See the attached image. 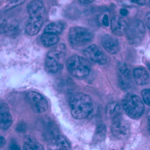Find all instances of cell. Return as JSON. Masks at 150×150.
<instances>
[{"instance_id":"1","label":"cell","mask_w":150,"mask_h":150,"mask_svg":"<svg viewBox=\"0 0 150 150\" xmlns=\"http://www.w3.org/2000/svg\"><path fill=\"white\" fill-rule=\"evenodd\" d=\"M71 114L76 120H83L88 117L93 111V102L91 97L83 93L74 95L70 100Z\"/></svg>"},{"instance_id":"2","label":"cell","mask_w":150,"mask_h":150,"mask_svg":"<svg viewBox=\"0 0 150 150\" xmlns=\"http://www.w3.org/2000/svg\"><path fill=\"white\" fill-rule=\"evenodd\" d=\"M66 66L67 70L71 74L79 78L87 76L91 71L90 61L78 55L71 56L67 60Z\"/></svg>"},{"instance_id":"3","label":"cell","mask_w":150,"mask_h":150,"mask_svg":"<svg viewBox=\"0 0 150 150\" xmlns=\"http://www.w3.org/2000/svg\"><path fill=\"white\" fill-rule=\"evenodd\" d=\"M122 106L130 118L137 119L144 113V106L140 98L134 94H128L122 101Z\"/></svg>"},{"instance_id":"4","label":"cell","mask_w":150,"mask_h":150,"mask_svg":"<svg viewBox=\"0 0 150 150\" xmlns=\"http://www.w3.org/2000/svg\"><path fill=\"white\" fill-rule=\"evenodd\" d=\"M93 38V32L90 30L83 27H73L69 33V40L73 47L83 46L91 42Z\"/></svg>"},{"instance_id":"5","label":"cell","mask_w":150,"mask_h":150,"mask_svg":"<svg viewBox=\"0 0 150 150\" xmlns=\"http://www.w3.org/2000/svg\"><path fill=\"white\" fill-rule=\"evenodd\" d=\"M126 33L129 42L136 45L141 43L144 39L145 34V27L141 21L134 19L127 24Z\"/></svg>"},{"instance_id":"6","label":"cell","mask_w":150,"mask_h":150,"mask_svg":"<svg viewBox=\"0 0 150 150\" xmlns=\"http://www.w3.org/2000/svg\"><path fill=\"white\" fill-rule=\"evenodd\" d=\"M45 13V8L29 15L25 26V31L28 35H34L38 34L43 26Z\"/></svg>"},{"instance_id":"7","label":"cell","mask_w":150,"mask_h":150,"mask_svg":"<svg viewBox=\"0 0 150 150\" xmlns=\"http://www.w3.org/2000/svg\"><path fill=\"white\" fill-rule=\"evenodd\" d=\"M63 49L58 47L49 52L45 59V68L50 73H56L61 67V59L63 56Z\"/></svg>"},{"instance_id":"8","label":"cell","mask_w":150,"mask_h":150,"mask_svg":"<svg viewBox=\"0 0 150 150\" xmlns=\"http://www.w3.org/2000/svg\"><path fill=\"white\" fill-rule=\"evenodd\" d=\"M130 124L120 114L112 118L111 129L113 134L118 139H125L130 133Z\"/></svg>"},{"instance_id":"9","label":"cell","mask_w":150,"mask_h":150,"mask_svg":"<svg viewBox=\"0 0 150 150\" xmlns=\"http://www.w3.org/2000/svg\"><path fill=\"white\" fill-rule=\"evenodd\" d=\"M27 99L32 109L35 113L41 114L48 109L47 100L40 93L35 91H30L27 94Z\"/></svg>"},{"instance_id":"10","label":"cell","mask_w":150,"mask_h":150,"mask_svg":"<svg viewBox=\"0 0 150 150\" xmlns=\"http://www.w3.org/2000/svg\"><path fill=\"white\" fill-rule=\"evenodd\" d=\"M83 54L91 61L99 64H105L107 62V58L102 49L98 46L92 45L85 48Z\"/></svg>"},{"instance_id":"11","label":"cell","mask_w":150,"mask_h":150,"mask_svg":"<svg viewBox=\"0 0 150 150\" xmlns=\"http://www.w3.org/2000/svg\"><path fill=\"white\" fill-rule=\"evenodd\" d=\"M102 44L106 51L111 54H116L120 49L118 41L110 35H105L102 37Z\"/></svg>"},{"instance_id":"12","label":"cell","mask_w":150,"mask_h":150,"mask_svg":"<svg viewBox=\"0 0 150 150\" xmlns=\"http://www.w3.org/2000/svg\"><path fill=\"white\" fill-rule=\"evenodd\" d=\"M12 124V117L6 104L0 105V129H8Z\"/></svg>"},{"instance_id":"13","label":"cell","mask_w":150,"mask_h":150,"mask_svg":"<svg viewBox=\"0 0 150 150\" xmlns=\"http://www.w3.org/2000/svg\"><path fill=\"white\" fill-rule=\"evenodd\" d=\"M127 24L120 16H114L111 19V30L114 34L119 35L126 33Z\"/></svg>"},{"instance_id":"14","label":"cell","mask_w":150,"mask_h":150,"mask_svg":"<svg viewBox=\"0 0 150 150\" xmlns=\"http://www.w3.org/2000/svg\"><path fill=\"white\" fill-rule=\"evenodd\" d=\"M133 76L136 82L139 85H146L149 81L148 72L144 68H136L133 71Z\"/></svg>"},{"instance_id":"15","label":"cell","mask_w":150,"mask_h":150,"mask_svg":"<svg viewBox=\"0 0 150 150\" xmlns=\"http://www.w3.org/2000/svg\"><path fill=\"white\" fill-rule=\"evenodd\" d=\"M59 37L58 34L51 33H43L41 37V41L43 46L46 47H51L55 45L59 42Z\"/></svg>"},{"instance_id":"16","label":"cell","mask_w":150,"mask_h":150,"mask_svg":"<svg viewBox=\"0 0 150 150\" xmlns=\"http://www.w3.org/2000/svg\"><path fill=\"white\" fill-rule=\"evenodd\" d=\"M23 149L26 150H42L43 147L34 137L28 136L25 137Z\"/></svg>"},{"instance_id":"17","label":"cell","mask_w":150,"mask_h":150,"mask_svg":"<svg viewBox=\"0 0 150 150\" xmlns=\"http://www.w3.org/2000/svg\"><path fill=\"white\" fill-rule=\"evenodd\" d=\"M63 28V24L61 22H54L48 24L45 27V32L58 34L61 33Z\"/></svg>"},{"instance_id":"18","label":"cell","mask_w":150,"mask_h":150,"mask_svg":"<svg viewBox=\"0 0 150 150\" xmlns=\"http://www.w3.org/2000/svg\"><path fill=\"white\" fill-rule=\"evenodd\" d=\"M44 8H45V7L42 1L40 0H33L28 4L27 6V11L30 15L34 13V12L40 11Z\"/></svg>"},{"instance_id":"19","label":"cell","mask_w":150,"mask_h":150,"mask_svg":"<svg viewBox=\"0 0 150 150\" xmlns=\"http://www.w3.org/2000/svg\"><path fill=\"white\" fill-rule=\"evenodd\" d=\"M55 144L59 149H70L71 146L69 141L62 135H57L55 137Z\"/></svg>"},{"instance_id":"20","label":"cell","mask_w":150,"mask_h":150,"mask_svg":"<svg viewBox=\"0 0 150 150\" xmlns=\"http://www.w3.org/2000/svg\"><path fill=\"white\" fill-rule=\"evenodd\" d=\"M106 114L110 117H111L112 119L121 114L120 108L119 105L114 103L109 105L106 108Z\"/></svg>"},{"instance_id":"21","label":"cell","mask_w":150,"mask_h":150,"mask_svg":"<svg viewBox=\"0 0 150 150\" xmlns=\"http://www.w3.org/2000/svg\"><path fill=\"white\" fill-rule=\"evenodd\" d=\"M105 133H106V127H105V124H99L95 133L94 139L97 142L102 141L103 139L105 137Z\"/></svg>"},{"instance_id":"22","label":"cell","mask_w":150,"mask_h":150,"mask_svg":"<svg viewBox=\"0 0 150 150\" xmlns=\"http://www.w3.org/2000/svg\"><path fill=\"white\" fill-rule=\"evenodd\" d=\"M119 70L121 73V76L125 78H127L128 79H130L131 74L129 69H128L127 66L126 64L123 63H120L119 64Z\"/></svg>"},{"instance_id":"23","label":"cell","mask_w":150,"mask_h":150,"mask_svg":"<svg viewBox=\"0 0 150 150\" xmlns=\"http://www.w3.org/2000/svg\"><path fill=\"white\" fill-rule=\"evenodd\" d=\"M10 25L7 21L4 18H0V34H3L8 31Z\"/></svg>"},{"instance_id":"24","label":"cell","mask_w":150,"mask_h":150,"mask_svg":"<svg viewBox=\"0 0 150 150\" xmlns=\"http://www.w3.org/2000/svg\"><path fill=\"white\" fill-rule=\"evenodd\" d=\"M142 96L144 102L150 106V89H145L142 91Z\"/></svg>"},{"instance_id":"25","label":"cell","mask_w":150,"mask_h":150,"mask_svg":"<svg viewBox=\"0 0 150 150\" xmlns=\"http://www.w3.org/2000/svg\"><path fill=\"white\" fill-rule=\"evenodd\" d=\"M25 1V0H13V1L8 4V5L6 7V9L8 10L12 8H14L20 4H22Z\"/></svg>"},{"instance_id":"26","label":"cell","mask_w":150,"mask_h":150,"mask_svg":"<svg viewBox=\"0 0 150 150\" xmlns=\"http://www.w3.org/2000/svg\"><path fill=\"white\" fill-rule=\"evenodd\" d=\"M145 21L146 25L150 30V12L146 15L145 17Z\"/></svg>"},{"instance_id":"27","label":"cell","mask_w":150,"mask_h":150,"mask_svg":"<svg viewBox=\"0 0 150 150\" xmlns=\"http://www.w3.org/2000/svg\"><path fill=\"white\" fill-rule=\"evenodd\" d=\"M102 23H103L104 25L106 26V27H108L109 25V19H108V15H105L103 16V20H102Z\"/></svg>"},{"instance_id":"28","label":"cell","mask_w":150,"mask_h":150,"mask_svg":"<svg viewBox=\"0 0 150 150\" xmlns=\"http://www.w3.org/2000/svg\"><path fill=\"white\" fill-rule=\"evenodd\" d=\"M6 141L4 137L1 135H0V148L4 146V145L6 144Z\"/></svg>"},{"instance_id":"29","label":"cell","mask_w":150,"mask_h":150,"mask_svg":"<svg viewBox=\"0 0 150 150\" xmlns=\"http://www.w3.org/2000/svg\"><path fill=\"white\" fill-rule=\"evenodd\" d=\"M120 13L122 16H126L128 15V11H127V10L125 9V8H122L120 10Z\"/></svg>"},{"instance_id":"30","label":"cell","mask_w":150,"mask_h":150,"mask_svg":"<svg viewBox=\"0 0 150 150\" xmlns=\"http://www.w3.org/2000/svg\"><path fill=\"white\" fill-rule=\"evenodd\" d=\"M79 1L82 4H90L94 2L95 0H79Z\"/></svg>"},{"instance_id":"31","label":"cell","mask_w":150,"mask_h":150,"mask_svg":"<svg viewBox=\"0 0 150 150\" xmlns=\"http://www.w3.org/2000/svg\"><path fill=\"white\" fill-rule=\"evenodd\" d=\"M10 148L11 149H19V147L18 146V145L15 144V143H13L10 145Z\"/></svg>"},{"instance_id":"32","label":"cell","mask_w":150,"mask_h":150,"mask_svg":"<svg viewBox=\"0 0 150 150\" xmlns=\"http://www.w3.org/2000/svg\"><path fill=\"white\" fill-rule=\"evenodd\" d=\"M147 118H148V126L150 131V109L147 112Z\"/></svg>"}]
</instances>
